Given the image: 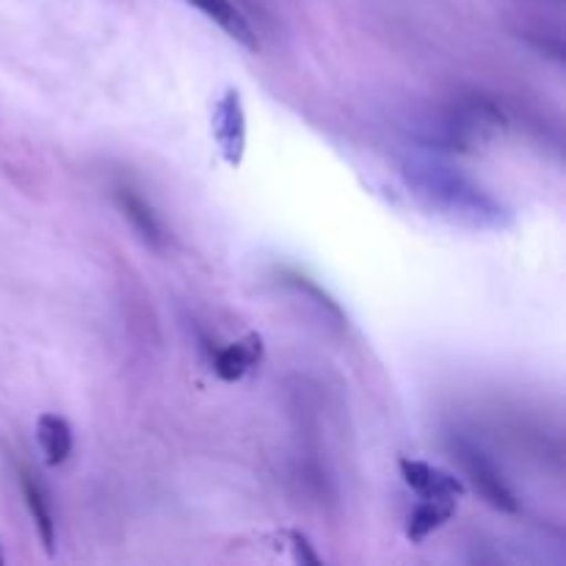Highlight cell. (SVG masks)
<instances>
[{
  "instance_id": "4",
  "label": "cell",
  "mask_w": 566,
  "mask_h": 566,
  "mask_svg": "<svg viewBox=\"0 0 566 566\" xmlns=\"http://www.w3.org/2000/svg\"><path fill=\"white\" fill-rule=\"evenodd\" d=\"M213 138L219 144V153L232 169L243 164L247 155V111H243L241 92L238 88H227L213 105Z\"/></svg>"
},
{
  "instance_id": "13",
  "label": "cell",
  "mask_w": 566,
  "mask_h": 566,
  "mask_svg": "<svg viewBox=\"0 0 566 566\" xmlns=\"http://www.w3.org/2000/svg\"><path fill=\"white\" fill-rule=\"evenodd\" d=\"M6 562V553H3V542H0V564Z\"/></svg>"
},
{
  "instance_id": "7",
  "label": "cell",
  "mask_w": 566,
  "mask_h": 566,
  "mask_svg": "<svg viewBox=\"0 0 566 566\" xmlns=\"http://www.w3.org/2000/svg\"><path fill=\"white\" fill-rule=\"evenodd\" d=\"M20 486H22V497H25L28 512H31L33 525H36L39 539H42L48 556H53L55 553V514H53V503H50L48 490H44L42 481H39L33 473H28V470H22L20 473Z\"/></svg>"
},
{
  "instance_id": "2",
  "label": "cell",
  "mask_w": 566,
  "mask_h": 566,
  "mask_svg": "<svg viewBox=\"0 0 566 566\" xmlns=\"http://www.w3.org/2000/svg\"><path fill=\"white\" fill-rule=\"evenodd\" d=\"M503 127L501 111L486 99H464V103L453 105L442 122L437 125V144L446 149H459V153H470L479 144H484L492 133Z\"/></svg>"
},
{
  "instance_id": "6",
  "label": "cell",
  "mask_w": 566,
  "mask_h": 566,
  "mask_svg": "<svg viewBox=\"0 0 566 566\" xmlns=\"http://www.w3.org/2000/svg\"><path fill=\"white\" fill-rule=\"evenodd\" d=\"M398 468H401L409 490L418 492L420 497H451V501H459L464 495L462 481L457 475L446 473V470L431 468V464L418 462V459H401Z\"/></svg>"
},
{
  "instance_id": "9",
  "label": "cell",
  "mask_w": 566,
  "mask_h": 566,
  "mask_svg": "<svg viewBox=\"0 0 566 566\" xmlns=\"http://www.w3.org/2000/svg\"><path fill=\"white\" fill-rule=\"evenodd\" d=\"M457 503L459 501H451V497H420L418 506L409 512L407 539L412 545H420V542L429 539L434 531H440L457 514Z\"/></svg>"
},
{
  "instance_id": "3",
  "label": "cell",
  "mask_w": 566,
  "mask_h": 566,
  "mask_svg": "<svg viewBox=\"0 0 566 566\" xmlns=\"http://www.w3.org/2000/svg\"><path fill=\"white\" fill-rule=\"evenodd\" d=\"M451 453H453V459L462 464V470L468 473V479L473 481L475 492H479V495L484 497L492 509H497V512H506V514L520 512L517 495L509 490V484L503 481L501 470L495 468V462H492V459L486 457V453L481 451L475 442L464 440V437H453Z\"/></svg>"
},
{
  "instance_id": "8",
  "label": "cell",
  "mask_w": 566,
  "mask_h": 566,
  "mask_svg": "<svg viewBox=\"0 0 566 566\" xmlns=\"http://www.w3.org/2000/svg\"><path fill=\"white\" fill-rule=\"evenodd\" d=\"M116 202H119L122 213L125 219L130 221L133 230L144 238L153 249H164L166 247V230L160 216L155 213L153 205L147 202L144 197H138L133 188H116Z\"/></svg>"
},
{
  "instance_id": "12",
  "label": "cell",
  "mask_w": 566,
  "mask_h": 566,
  "mask_svg": "<svg viewBox=\"0 0 566 566\" xmlns=\"http://www.w3.org/2000/svg\"><path fill=\"white\" fill-rule=\"evenodd\" d=\"M287 539H291V547H293V556H296V562L313 564V566L321 564V558L315 556L313 547H310L307 536H302L298 531H291V534H287Z\"/></svg>"
},
{
  "instance_id": "1",
  "label": "cell",
  "mask_w": 566,
  "mask_h": 566,
  "mask_svg": "<svg viewBox=\"0 0 566 566\" xmlns=\"http://www.w3.org/2000/svg\"><path fill=\"white\" fill-rule=\"evenodd\" d=\"M403 175H407V182L415 188V193L448 219L481 227V230L506 224V210L495 197H490L470 177L440 164V160H412V164H407Z\"/></svg>"
},
{
  "instance_id": "5",
  "label": "cell",
  "mask_w": 566,
  "mask_h": 566,
  "mask_svg": "<svg viewBox=\"0 0 566 566\" xmlns=\"http://www.w3.org/2000/svg\"><path fill=\"white\" fill-rule=\"evenodd\" d=\"M263 359V337L260 335H247L241 340L230 343V346H221L210 352V365H213V374L221 381H241L243 376L252 374L254 368Z\"/></svg>"
},
{
  "instance_id": "10",
  "label": "cell",
  "mask_w": 566,
  "mask_h": 566,
  "mask_svg": "<svg viewBox=\"0 0 566 566\" xmlns=\"http://www.w3.org/2000/svg\"><path fill=\"white\" fill-rule=\"evenodd\" d=\"M186 3H191L193 9L202 11V14L208 17V20H213L216 25L227 33V36H232L238 44H243L247 50L260 48L258 36H254V31H252V25L247 22V17H243L241 11L230 3V0H186Z\"/></svg>"
},
{
  "instance_id": "11",
  "label": "cell",
  "mask_w": 566,
  "mask_h": 566,
  "mask_svg": "<svg viewBox=\"0 0 566 566\" xmlns=\"http://www.w3.org/2000/svg\"><path fill=\"white\" fill-rule=\"evenodd\" d=\"M36 442L42 448V457L48 468H59L72 457V426L59 415H42L36 420Z\"/></svg>"
}]
</instances>
